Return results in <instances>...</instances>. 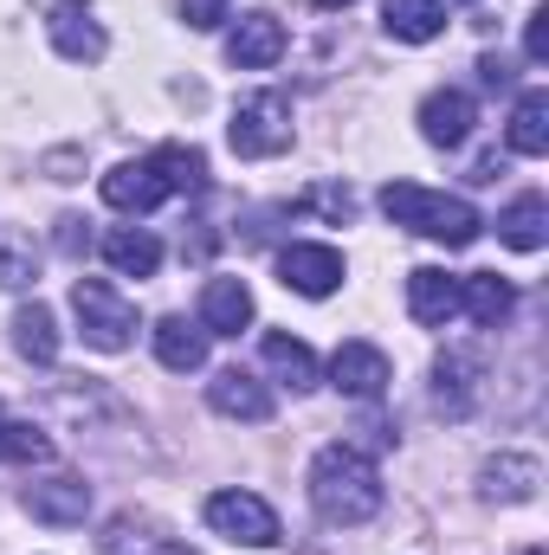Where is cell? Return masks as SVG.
Returning a JSON list of instances; mask_svg holds the SVG:
<instances>
[{"label":"cell","mask_w":549,"mask_h":555,"mask_svg":"<svg viewBox=\"0 0 549 555\" xmlns=\"http://www.w3.org/2000/svg\"><path fill=\"white\" fill-rule=\"evenodd\" d=\"M310 504H317L323 524H343V530L369 524L382 511V472H375V459L356 452V446H323L310 459Z\"/></svg>","instance_id":"6da1fadb"},{"label":"cell","mask_w":549,"mask_h":555,"mask_svg":"<svg viewBox=\"0 0 549 555\" xmlns=\"http://www.w3.org/2000/svg\"><path fill=\"white\" fill-rule=\"evenodd\" d=\"M382 214L395 220V227H408L420 240H439V246H472L478 240V207L472 201H459V194H433V188H413V181H388L382 188Z\"/></svg>","instance_id":"7a4b0ae2"},{"label":"cell","mask_w":549,"mask_h":555,"mask_svg":"<svg viewBox=\"0 0 549 555\" xmlns=\"http://www.w3.org/2000/svg\"><path fill=\"white\" fill-rule=\"evenodd\" d=\"M72 310H78L85 343L104 349V356H117V349L137 343V304H130L117 284H104V278H78V284H72Z\"/></svg>","instance_id":"3957f363"},{"label":"cell","mask_w":549,"mask_h":555,"mask_svg":"<svg viewBox=\"0 0 549 555\" xmlns=\"http://www.w3.org/2000/svg\"><path fill=\"white\" fill-rule=\"evenodd\" d=\"M227 142H233V155H246V162L284 155V149H291V98H278V91L246 98V104L233 111V124H227Z\"/></svg>","instance_id":"277c9868"},{"label":"cell","mask_w":549,"mask_h":555,"mask_svg":"<svg viewBox=\"0 0 549 555\" xmlns=\"http://www.w3.org/2000/svg\"><path fill=\"white\" fill-rule=\"evenodd\" d=\"M207 524L227 537V543H246V550H272L278 543V511L253 491H214L207 498Z\"/></svg>","instance_id":"5b68a950"},{"label":"cell","mask_w":549,"mask_h":555,"mask_svg":"<svg viewBox=\"0 0 549 555\" xmlns=\"http://www.w3.org/2000/svg\"><path fill=\"white\" fill-rule=\"evenodd\" d=\"M330 382L349 395V401H382L388 395V382H395V369H388V356L375 349V343H343L336 356H330Z\"/></svg>","instance_id":"8992f818"},{"label":"cell","mask_w":549,"mask_h":555,"mask_svg":"<svg viewBox=\"0 0 549 555\" xmlns=\"http://www.w3.org/2000/svg\"><path fill=\"white\" fill-rule=\"evenodd\" d=\"M46 33H52V46H59V59H72V65H98L104 59V26H98V13L85 7V0H59L52 7V20H46Z\"/></svg>","instance_id":"52a82bcc"},{"label":"cell","mask_w":549,"mask_h":555,"mask_svg":"<svg viewBox=\"0 0 549 555\" xmlns=\"http://www.w3.org/2000/svg\"><path fill=\"white\" fill-rule=\"evenodd\" d=\"M278 278L297 297H330L343 284V253L336 246H284L278 253Z\"/></svg>","instance_id":"ba28073f"},{"label":"cell","mask_w":549,"mask_h":555,"mask_svg":"<svg viewBox=\"0 0 549 555\" xmlns=\"http://www.w3.org/2000/svg\"><path fill=\"white\" fill-rule=\"evenodd\" d=\"M227 59L240 72H266L284 59V20L278 13H240L233 33H227Z\"/></svg>","instance_id":"9c48e42d"},{"label":"cell","mask_w":549,"mask_h":555,"mask_svg":"<svg viewBox=\"0 0 549 555\" xmlns=\"http://www.w3.org/2000/svg\"><path fill=\"white\" fill-rule=\"evenodd\" d=\"M207 401H214V414L246 420V426H266V420H272V395H266V382L246 375V369H220V375L207 382Z\"/></svg>","instance_id":"30bf717a"},{"label":"cell","mask_w":549,"mask_h":555,"mask_svg":"<svg viewBox=\"0 0 549 555\" xmlns=\"http://www.w3.org/2000/svg\"><path fill=\"white\" fill-rule=\"evenodd\" d=\"M246 323H253L246 278H207V291H201V330L207 336H240Z\"/></svg>","instance_id":"8fae6325"},{"label":"cell","mask_w":549,"mask_h":555,"mask_svg":"<svg viewBox=\"0 0 549 555\" xmlns=\"http://www.w3.org/2000/svg\"><path fill=\"white\" fill-rule=\"evenodd\" d=\"M26 511H33L39 524L72 530V524L91 517V485H85V478H46V485H26Z\"/></svg>","instance_id":"7c38bea8"},{"label":"cell","mask_w":549,"mask_h":555,"mask_svg":"<svg viewBox=\"0 0 549 555\" xmlns=\"http://www.w3.org/2000/svg\"><path fill=\"white\" fill-rule=\"evenodd\" d=\"M104 201H111L117 214H149V207L168 201V188H162V175H155L149 155H142V162H117V168L104 175Z\"/></svg>","instance_id":"4fadbf2b"},{"label":"cell","mask_w":549,"mask_h":555,"mask_svg":"<svg viewBox=\"0 0 549 555\" xmlns=\"http://www.w3.org/2000/svg\"><path fill=\"white\" fill-rule=\"evenodd\" d=\"M537 485H544V465H537L531 452H498V459H485V472H478V491H485V498H505V504L537 498Z\"/></svg>","instance_id":"5bb4252c"},{"label":"cell","mask_w":549,"mask_h":555,"mask_svg":"<svg viewBox=\"0 0 549 555\" xmlns=\"http://www.w3.org/2000/svg\"><path fill=\"white\" fill-rule=\"evenodd\" d=\"M472 98L465 91H433L426 104H420V137L433 142V149H459V142L472 137Z\"/></svg>","instance_id":"9a60e30c"},{"label":"cell","mask_w":549,"mask_h":555,"mask_svg":"<svg viewBox=\"0 0 549 555\" xmlns=\"http://www.w3.org/2000/svg\"><path fill=\"white\" fill-rule=\"evenodd\" d=\"M433 375H439V388H433V395H439V408L459 420V414H472V401H478V375H485V356H478V349H446Z\"/></svg>","instance_id":"2e32d148"},{"label":"cell","mask_w":549,"mask_h":555,"mask_svg":"<svg viewBox=\"0 0 549 555\" xmlns=\"http://www.w3.org/2000/svg\"><path fill=\"white\" fill-rule=\"evenodd\" d=\"M408 310H413V323L439 330L446 317H459V278H446L439 266H420V272H408Z\"/></svg>","instance_id":"e0dca14e"},{"label":"cell","mask_w":549,"mask_h":555,"mask_svg":"<svg viewBox=\"0 0 549 555\" xmlns=\"http://www.w3.org/2000/svg\"><path fill=\"white\" fill-rule=\"evenodd\" d=\"M155 356H162L168 375H194V369H207V330L188 323V317H162L155 323Z\"/></svg>","instance_id":"ac0fdd59"},{"label":"cell","mask_w":549,"mask_h":555,"mask_svg":"<svg viewBox=\"0 0 549 555\" xmlns=\"http://www.w3.org/2000/svg\"><path fill=\"white\" fill-rule=\"evenodd\" d=\"M459 310H465L478 330H498V323L518 310V291L498 272H472V278H459Z\"/></svg>","instance_id":"d6986e66"},{"label":"cell","mask_w":549,"mask_h":555,"mask_svg":"<svg viewBox=\"0 0 549 555\" xmlns=\"http://www.w3.org/2000/svg\"><path fill=\"white\" fill-rule=\"evenodd\" d=\"M259 356H266V369H272V375L284 382V388H291V395H310V388H317V356H310L297 336L272 330V336L259 343Z\"/></svg>","instance_id":"ffe728a7"},{"label":"cell","mask_w":549,"mask_h":555,"mask_svg":"<svg viewBox=\"0 0 549 555\" xmlns=\"http://www.w3.org/2000/svg\"><path fill=\"white\" fill-rule=\"evenodd\" d=\"M382 26H388V39L426 46L446 33V7L439 0H382Z\"/></svg>","instance_id":"44dd1931"},{"label":"cell","mask_w":549,"mask_h":555,"mask_svg":"<svg viewBox=\"0 0 549 555\" xmlns=\"http://www.w3.org/2000/svg\"><path fill=\"white\" fill-rule=\"evenodd\" d=\"M149 168L162 175L168 194H201V188H207V155H201L194 142H162V149L149 155Z\"/></svg>","instance_id":"7402d4cb"},{"label":"cell","mask_w":549,"mask_h":555,"mask_svg":"<svg viewBox=\"0 0 549 555\" xmlns=\"http://www.w3.org/2000/svg\"><path fill=\"white\" fill-rule=\"evenodd\" d=\"M104 259H111L124 278H155V266H162V240L142 233V227H111V233H104Z\"/></svg>","instance_id":"603a6c76"},{"label":"cell","mask_w":549,"mask_h":555,"mask_svg":"<svg viewBox=\"0 0 549 555\" xmlns=\"http://www.w3.org/2000/svg\"><path fill=\"white\" fill-rule=\"evenodd\" d=\"M498 240L518 246V253H537L549 240V201L544 194H518V201L505 207V220H498Z\"/></svg>","instance_id":"cb8c5ba5"},{"label":"cell","mask_w":549,"mask_h":555,"mask_svg":"<svg viewBox=\"0 0 549 555\" xmlns=\"http://www.w3.org/2000/svg\"><path fill=\"white\" fill-rule=\"evenodd\" d=\"M13 349H20L26 362H52V356H59V323H52L46 304H20V310H13Z\"/></svg>","instance_id":"d4e9b609"},{"label":"cell","mask_w":549,"mask_h":555,"mask_svg":"<svg viewBox=\"0 0 549 555\" xmlns=\"http://www.w3.org/2000/svg\"><path fill=\"white\" fill-rule=\"evenodd\" d=\"M511 149L518 155H549V91H524L511 111Z\"/></svg>","instance_id":"484cf974"},{"label":"cell","mask_w":549,"mask_h":555,"mask_svg":"<svg viewBox=\"0 0 549 555\" xmlns=\"http://www.w3.org/2000/svg\"><path fill=\"white\" fill-rule=\"evenodd\" d=\"M0 459H20V465H39L52 459V439L39 426H20V420H0Z\"/></svg>","instance_id":"4316f807"},{"label":"cell","mask_w":549,"mask_h":555,"mask_svg":"<svg viewBox=\"0 0 549 555\" xmlns=\"http://www.w3.org/2000/svg\"><path fill=\"white\" fill-rule=\"evenodd\" d=\"M0 284H7V291H26V284H33V246H20V240H7V233H0Z\"/></svg>","instance_id":"83f0119b"},{"label":"cell","mask_w":549,"mask_h":555,"mask_svg":"<svg viewBox=\"0 0 549 555\" xmlns=\"http://www.w3.org/2000/svg\"><path fill=\"white\" fill-rule=\"evenodd\" d=\"M304 207H310V214H330V220H356V194H349V188H330V181L310 188Z\"/></svg>","instance_id":"f1b7e54d"},{"label":"cell","mask_w":549,"mask_h":555,"mask_svg":"<svg viewBox=\"0 0 549 555\" xmlns=\"http://www.w3.org/2000/svg\"><path fill=\"white\" fill-rule=\"evenodd\" d=\"M181 20H188L194 33H207V26L227 20V0H181Z\"/></svg>","instance_id":"f546056e"},{"label":"cell","mask_w":549,"mask_h":555,"mask_svg":"<svg viewBox=\"0 0 549 555\" xmlns=\"http://www.w3.org/2000/svg\"><path fill=\"white\" fill-rule=\"evenodd\" d=\"M524 52H531V65H544L549 59V7L531 13V26H524Z\"/></svg>","instance_id":"4dcf8cb0"},{"label":"cell","mask_w":549,"mask_h":555,"mask_svg":"<svg viewBox=\"0 0 549 555\" xmlns=\"http://www.w3.org/2000/svg\"><path fill=\"white\" fill-rule=\"evenodd\" d=\"M59 246H65V253H91V233H85V220H59Z\"/></svg>","instance_id":"1f68e13d"},{"label":"cell","mask_w":549,"mask_h":555,"mask_svg":"<svg viewBox=\"0 0 549 555\" xmlns=\"http://www.w3.org/2000/svg\"><path fill=\"white\" fill-rule=\"evenodd\" d=\"M478 78L498 91V85H511V65H505V59H478Z\"/></svg>","instance_id":"d6a6232c"},{"label":"cell","mask_w":549,"mask_h":555,"mask_svg":"<svg viewBox=\"0 0 549 555\" xmlns=\"http://www.w3.org/2000/svg\"><path fill=\"white\" fill-rule=\"evenodd\" d=\"M310 7H323V13H336V7H349V0H310Z\"/></svg>","instance_id":"836d02e7"},{"label":"cell","mask_w":549,"mask_h":555,"mask_svg":"<svg viewBox=\"0 0 549 555\" xmlns=\"http://www.w3.org/2000/svg\"><path fill=\"white\" fill-rule=\"evenodd\" d=\"M155 555H188V550H155Z\"/></svg>","instance_id":"e575fe53"},{"label":"cell","mask_w":549,"mask_h":555,"mask_svg":"<svg viewBox=\"0 0 549 555\" xmlns=\"http://www.w3.org/2000/svg\"><path fill=\"white\" fill-rule=\"evenodd\" d=\"M524 555H544V550H524Z\"/></svg>","instance_id":"d590c367"}]
</instances>
